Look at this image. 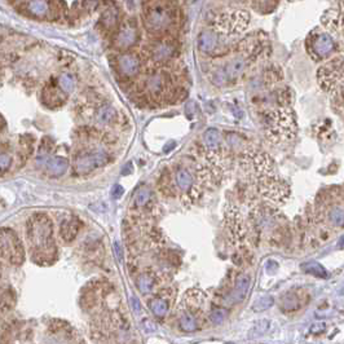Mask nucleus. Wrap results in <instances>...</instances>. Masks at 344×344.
Segmentation results:
<instances>
[{
	"label": "nucleus",
	"instance_id": "9b49d317",
	"mask_svg": "<svg viewBox=\"0 0 344 344\" xmlns=\"http://www.w3.org/2000/svg\"><path fill=\"white\" fill-rule=\"evenodd\" d=\"M1 252L11 263L21 264L23 262V248L18 236L13 230L3 228L1 230Z\"/></svg>",
	"mask_w": 344,
	"mask_h": 344
},
{
	"label": "nucleus",
	"instance_id": "4468645a",
	"mask_svg": "<svg viewBox=\"0 0 344 344\" xmlns=\"http://www.w3.org/2000/svg\"><path fill=\"white\" fill-rule=\"evenodd\" d=\"M116 69L123 77L135 78L141 69V58L133 50H127L116 57Z\"/></svg>",
	"mask_w": 344,
	"mask_h": 344
},
{
	"label": "nucleus",
	"instance_id": "e433bc0d",
	"mask_svg": "<svg viewBox=\"0 0 344 344\" xmlns=\"http://www.w3.org/2000/svg\"><path fill=\"white\" fill-rule=\"evenodd\" d=\"M123 193H124V189H123V186L122 185H119V184H115V185L113 186V189H112V196H113V198H115V199H119L122 196H123Z\"/></svg>",
	"mask_w": 344,
	"mask_h": 344
},
{
	"label": "nucleus",
	"instance_id": "2f4dec72",
	"mask_svg": "<svg viewBox=\"0 0 344 344\" xmlns=\"http://www.w3.org/2000/svg\"><path fill=\"white\" fill-rule=\"evenodd\" d=\"M273 306V298L272 296H263V298L258 299L254 306H252V310L256 311V312H262V311L268 310L269 307Z\"/></svg>",
	"mask_w": 344,
	"mask_h": 344
},
{
	"label": "nucleus",
	"instance_id": "ddd939ff",
	"mask_svg": "<svg viewBox=\"0 0 344 344\" xmlns=\"http://www.w3.org/2000/svg\"><path fill=\"white\" fill-rule=\"evenodd\" d=\"M308 49L314 58L324 60L334 50V40L328 33H316L308 39Z\"/></svg>",
	"mask_w": 344,
	"mask_h": 344
},
{
	"label": "nucleus",
	"instance_id": "c85d7f7f",
	"mask_svg": "<svg viewBox=\"0 0 344 344\" xmlns=\"http://www.w3.org/2000/svg\"><path fill=\"white\" fill-rule=\"evenodd\" d=\"M136 286H137V289H139L141 293L147 294V293H150V291L153 290V287H154V279L149 277V276H140L137 281H136Z\"/></svg>",
	"mask_w": 344,
	"mask_h": 344
},
{
	"label": "nucleus",
	"instance_id": "58836bf2",
	"mask_svg": "<svg viewBox=\"0 0 344 344\" xmlns=\"http://www.w3.org/2000/svg\"><path fill=\"white\" fill-rule=\"evenodd\" d=\"M131 300H132V307L135 308L136 312H139V311H140V303H139V300H137V298H132Z\"/></svg>",
	"mask_w": 344,
	"mask_h": 344
},
{
	"label": "nucleus",
	"instance_id": "9d476101",
	"mask_svg": "<svg viewBox=\"0 0 344 344\" xmlns=\"http://www.w3.org/2000/svg\"><path fill=\"white\" fill-rule=\"evenodd\" d=\"M140 39V31L139 26L136 23L135 19L128 18L122 21L118 27V30L114 36V46L118 49L127 52L130 48L135 46L136 43L139 42Z\"/></svg>",
	"mask_w": 344,
	"mask_h": 344
},
{
	"label": "nucleus",
	"instance_id": "c9c22d12",
	"mask_svg": "<svg viewBox=\"0 0 344 344\" xmlns=\"http://www.w3.org/2000/svg\"><path fill=\"white\" fill-rule=\"evenodd\" d=\"M268 328H269V321H259L258 324H256L255 326H254V329L251 330V333H255L258 334V335H260V334H264L265 331L268 330Z\"/></svg>",
	"mask_w": 344,
	"mask_h": 344
},
{
	"label": "nucleus",
	"instance_id": "423d86ee",
	"mask_svg": "<svg viewBox=\"0 0 344 344\" xmlns=\"http://www.w3.org/2000/svg\"><path fill=\"white\" fill-rule=\"evenodd\" d=\"M147 56L151 62L157 65H163L172 61L178 54V44L174 39L158 38L151 40L147 46Z\"/></svg>",
	"mask_w": 344,
	"mask_h": 344
},
{
	"label": "nucleus",
	"instance_id": "a878e982",
	"mask_svg": "<svg viewBox=\"0 0 344 344\" xmlns=\"http://www.w3.org/2000/svg\"><path fill=\"white\" fill-rule=\"evenodd\" d=\"M180 328L184 331H186V333H193L198 328L197 318L194 317L192 313H189V312L182 313L181 318H180Z\"/></svg>",
	"mask_w": 344,
	"mask_h": 344
},
{
	"label": "nucleus",
	"instance_id": "f257e3e1",
	"mask_svg": "<svg viewBox=\"0 0 344 344\" xmlns=\"http://www.w3.org/2000/svg\"><path fill=\"white\" fill-rule=\"evenodd\" d=\"M27 244L35 260L44 263V260L54 259L56 245L53 240L52 221L46 213H35L27 220L26 224Z\"/></svg>",
	"mask_w": 344,
	"mask_h": 344
},
{
	"label": "nucleus",
	"instance_id": "f03ea898",
	"mask_svg": "<svg viewBox=\"0 0 344 344\" xmlns=\"http://www.w3.org/2000/svg\"><path fill=\"white\" fill-rule=\"evenodd\" d=\"M143 21L144 27L149 34L161 38L174 29L176 16L170 3L151 1L145 4L143 11Z\"/></svg>",
	"mask_w": 344,
	"mask_h": 344
},
{
	"label": "nucleus",
	"instance_id": "412c9836",
	"mask_svg": "<svg viewBox=\"0 0 344 344\" xmlns=\"http://www.w3.org/2000/svg\"><path fill=\"white\" fill-rule=\"evenodd\" d=\"M175 179H176V185L182 193L189 194L190 192L194 190V179L193 175L190 174L189 170H186L184 167H180L175 174Z\"/></svg>",
	"mask_w": 344,
	"mask_h": 344
},
{
	"label": "nucleus",
	"instance_id": "bb28decb",
	"mask_svg": "<svg viewBox=\"0 0 344 344\" xmlns=\"http://www.w3.org/2000/svg\"><path fill=\"white\" fill-rule=\"evenodd\" d=\"M281 306H282L283 311L291 312V311L298 310L299 307H300V303H299V298L294 293H287L281 299Z\"/></svg>",
	"mask_w": 344,
	"mask_h": 344
},
{
	"label": "nucleus",
	"instance_id": "473e14b6",
	"mask_svg": "<svg viewBox=\"0 0 344 344\" xmlns=\"http://www.w3.org/2000/svg\"><path fill=\"white\" fill-rule=\"evenodd\" d=\"M252 5L255 7V11L260 12V13H269L278 5V3H276V1H254Z\"/></svg>",
	"mask_w": 344,
	"mask_h": 344
},
{
	"label": "nucleus",
	"instance_id": "b1692460",
	"mask_svg": "<svg viewBox=\"0 0 344 344\" xmlns=\"http://www.w3.org/2000/svg\"><path fill=\"white\" fill-rule=\"evenodd\" d=\"M116 119V112L115 109L113 108L112 105L105 104L98 108L96 113V120L100 124L108 126V124H113Z\"/></svg>",
	"mask_w": 344,
	"mask_h": 344
},
{
	"label": "nucleus",
	"instance_id": "f704fd0d",
	"mask_svg": "<svg viewBox=\"0 0 344 344\" xmlns=\"http://www.w3.org/2000/svg\"><path fill=\"white\" fill-rule=\"evenodd\" d=\"M11 155L7 154L5 151L3 150V153H1V157H0V164H1V174H5V171H7V168H9V166H11Z\"/></svg>",
	"mask_w": 344,
	"mask_h": 344
},
{
	"label": "nucleus",
	"instance_id": "cd10ccee",
	"mask_svg": "<svg viewBox=\"0 0 344 344\" xmlns=\"http://www.w3.org/2000/svg\"><path fill=\"white\" fill-rule=\"evenodd\" d=\"M150 310L155 316L163 317V316H166L167 312H168V303H167L164 299H154V300H151L150 303Z\"/></svg>",
	"mask_w": 344,
	"mask_h": 344
},
{
	"label": "nucleus",
	"instance_id": "0eeeda50",
	"mask_svg": "<svg viewBox=\"0 0 344 344\" xmlns=\"http://www.w3.org/2000/svg\"><path fill=\"white\" fill-rule=\"evenodd\" d=\"M108 161V154L102 150L81 151L74 157V171L77 175H88L96 168L105 166Z\"/></svg>",
	"mask_w": 344,
	"mask_h": 344
},
{
	"label": "nucleus",
	"instance_id": "6ab92c4d",
	"mask_svg": "<svg viewBox=\"0 0 344 344\" xmlns=\"http://www.w3.org/2000/svg\"><path fill=\"white\" fill-rule=\"evenodd\" d=\"M79 227H81V223L78 220V217L69 216L64 219L60 225V234H61L62 240L66 242L73 241L79 232Z\"/></svg>",
	"mask_w": 344,
	"mask_h": 344
},
{
	"label": "nucleus",
	"instance_id": "20e7f679",
	"mask_svg": "<svg viewBox=\"0 0 344 344\" xmlns=\"http://www.w3.org/2000/svg\"><path fill=\"white\" fill-rule=\"evenodd\" d=\"M140 91L144 96L153 101L164 100L171 93L172 88V78L170 73L163 70L149 71L144 75V78L139 83Z\"/></svg>",
	"mask_w": 344,
	"mask_h": 344
},
{
	"label": "nucleus",
	"instance_id": "5701e85b",
	"mask_svg": "<svg viewBox=\"0 0 344 344\" xmlns=\"http://www.w3.org/2000/svg\"><path fill=\"white\" fill-rule=\"evenodd\" d=\"M153 190L149 186H140L133 194V207L139 210L147 209L153 201Z\"/></svg>",
	"mask_w": 344,
	"mask_h": 344
},
{
	"label": "nucleus",
	"instance_id": "f3484780",
	"mask_svg": "<svg viewBox=\"0 0 344 344\" xmlns=\"http://www.w3.org/2000/svg\"><path fill=\"white\" fill-rule=\"evenodd\" d=\"M221 140L220 132L216 128H209L203 133V147L209 153L210 159H216V157L221 153Z\"/></svg>",
	"mask_w": 344,
	"mask_h": 344
},
{
	"label": "nucleus",
	"instance_id": "393cba45",
	"mask_svg": "<svg viewBox=\"0 0 344 344\" xmlns=\"http://www.w3.org/2000/svg\"><path fill=\"white\" fill-rule=\"evenodd\" d=\"M303 271L310 273L312 276H316L318 278H328V272L321 264L317 263V262H308V263H304L302 265Z\"/></svg>",
	"mask_w": 344,
	"mask_h": 344
},
{
	"label": "nucleus",
	"instance_id": "2eb2a0df",
	"mask_svg": "<svg viewBox=\"0 0 344 344\" xmlns=\"http://www.w3.org/2000/svg\"><path fill=\"white\" fill-rule=\"evenodd\" d=\"M58 3L54 1H46V0H38V1H25L19 3L23 9L31 16L38 19H50L56 17V12L58 8H56Z\"/></svg>",
	"mask_w": 344,
	"mask_h": 344
},
{
	"label": "nucleus",
	"instance_id": "c756f323",
	"mask_svg": "<svg viewBox=\"0 0 344 344\" xmlns=\"http://www.w3.org/2000/svg\"><path fill=\"white\" fill-rule=\"evenodd\" d=\"M58 84L61 87L66 93H70L74 91V87H75V82H74V78L71 77V74L69 73H64L60 77V82Z\"/></svg>",
	"mask_w": 344,
	"mask_h": 344
},
{
	"label": "nucleus",
	"instance_id": "7ed1b4c3",
	"mask_svg": "<svg viewBox=\"0 0 344 344\" xmlns=\"http://www.w3.org/2000/svg\"><path fill=\"white\" fill-rule=\"evenodd\" d=\"M264 126L268 137L276 143L293 139L296 131L294 114L286 108H277L268 112L264 115Z\"/></svg>",
	"mask_w": 344,
	"mask_h": 344
},
{
	"label": "nucleus",
	"instance_id": "1a4fd4ad",
	"mask_svg": "<svg viewBox=\"0 0 344 344\" xmlns=\"http://www.w3.org/2000/svg\"><path fill=\"white\" fill-rule=\"evenodd\" d=\"M344 75V60L342 58H334L331 61L320 67L318 70V82L321 88L325 91H333L337 84L341 82Z\"/></svg>",
	"mask_w": 344,
	"mask_h": 344
},
{
	"label": "nucleus",
	"instance_id": "f8f14e48",
	"mask_svg": "<svg viewBox=\"0 0 344 344\" xmlns=\"http://www.w3.org/2000/svg\"><path fill=\"white\" fill-rule=\"evenodd\" d=\"M260 190H262L263 196L269 198L271 201L277 202V203L283 202L289 197L287 185L276 178L275 175L260 179Z\"/></svg>",
	"mask_w": 344,
	"mask_h": 344
},
{
	"label": "nucleus",
	"instance_id": "7c9ffc66",
	"mask_svg": "<svg viewBox=\"0 0 344 344\" xmlns=\"http://www.w3.org/2000/svg\"><path fill=\"white\" fill-rule=\"evenodd\" d=\"M329 217H330V221H331V224H333L334 227H338V228L344 227V211L342 209L335 207V209L331 210V211H330Z\"/></svg>",
	"mask_w": 344,
	"mask_h": 344
},
{
	"label": "nucleus",
	"instance_id": "dca6fc26",
	"mask_svg": "<svg viewBox=\"0 0 344 344\" xmlns=\"http://www.w3.org/2000/svg\"><path fill=\"white\" fill-rule=\"evenodd\" d=\"M66 95L67 93L60 85H57L53 82H48V84L43 89L42 100L48 108H58L65 102Z\"/></svg>",
	"mask_w": 344,
	"mask_h": 344
},
{
	"label": "nucleus",
	"instance_id": "39448f33",
	"mask_svg": "<svg viewBox=\"0 0 344 344\" xmlns=\"http://www.w3.org/2000/svg\"><path fill=\"white\" fill-rule=\"evenodd\" d=\"M250 22V16L245 11H233L221 13L213 22V30L221 35H237L244 33Z\"/></svg>",
	"mask_w": 344,
	"mask_h": 344
},
{
	"label": "nucleus",
	"instance_id": "ea45409f",
	"mask_svg": "<svg viewBox=\"0 0 344 344\" xmlns=\"http://www.w3.org/2000/svg\"><path fill=\"white\" fill-rule=\"evenodd\" d=\"M172 147H175V143H168V145H167V147H164L163 150H164V153H168V151H170Z\"/></svg>",
	"mask_w": 344,
	"mask_h": 344
},
{
	"label": "nucleus",
	"instance_id": "a211bd4d",
	"mask_svg": "<svg viewBox=\"0 0 344 344\" xmlns=\"http://www.w3.org/2000/svg\"><path fill=\"white\" fill-rule=\"evenodd\" d=\"M101 26L104 27L105 31H115L118 30L120 22H119V12L115 5L106 8L104 13L101 15L100 18Z\"/></svg>",
	"mask_w": 344,
	"mask_h": 344
},
{
	"label": "nucleus",
	"instance_id": "6e6552de",
	"mask_svg": "<svg viewBox=\"0 0 344 344\" xmlns=\"http://www.w3.org/2000/svg\"><path fill=\"white\" fill-rule=\"evenodd\" d=\"M198 48L206 54L221 56L229 50V42L225 40V35L219 34L213 29L203 30L198 35Z\"/></svg>",
	"mask_w": 344,
	"mask_h": 344
},
{
	"label": "nucleus",
	"instance_id": "4c0bfd02",
	"mask_svg": "<svg viewBox=\"0 0 344 344\" xmlns=\"http://www.w3.org/2000/svg\"><path fill=\"white\" fill-rule=\"evenodd\" d=\"M133 172V166H132L131 162H128L124 164V167L122 168V175L127 176V175H131Z\"/></svg>",
	"mask_w": 344,
	"mask_h": 344
},
{
	"label": "nucleus",
	"instance_id": "4be33fe9",
	"mask_svg": "<svg viewBox=\"0 0 344 344\" xmlns=\"http://www.w3.org/2000/svg\"><path fill=\"white\" fill-rule=\"evenodd\" d=\"M47 171L50 176H62L69 168V161L65 157H50L46 164Z\"/></svg>",
	"mask_w": 344,
	"mask_h": 344
},
{
	"label": "nucleus",
	"instance_id": "72a5a7b5",
	"mask_svg": "<svg viewBox=\"0 0 344 344\" xmlns=\"http://www.w3.org/2000/svg\"><path fill=\"white\" fill-rule=\"evenodd\" d=\"M210 320L215 325H220L225 320V312L223 310H213L211 314H210Z\"/></svg>",
	"mask_w": 344,
	"mask_h": 344
},
{
	"label": "nucleus",
	"instance_id": "aec40b11",
	"mask_svg": "<svg viewBox=\"0 0 344 344\" xmlns=\"http://www.w3.org/2000/svg\"><path fill=\"white\" fill-rule=\"evenodd\" d=\"M250 285H251V277L248 275H242L238 277L236 282V286L233 289L232 294H230V302L240 303L242 302L246 295H247L248 290H250Z\"/></svg>",
	"mask_w": 344,
	"mask_h": 344
}]
</instances>
